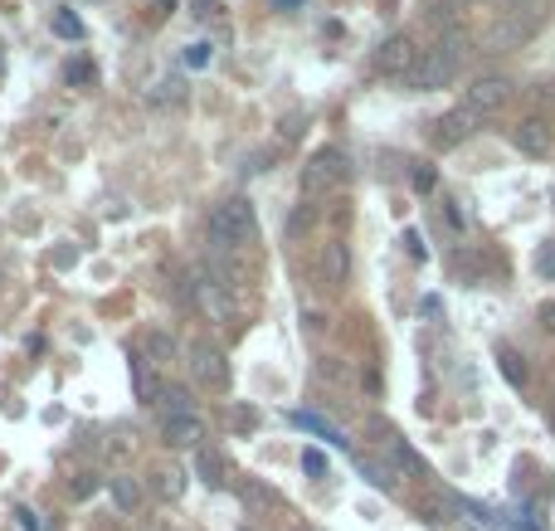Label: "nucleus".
<instances>
[{
  "label": "nucleus",
  "instance_id": "nucleus-1",
  "mask_svg": "<svg viewBox=\"0 0 555 531\" xmlns=\"http://www.w3.org/2000/svg\"><path fill=\"white\" fill-rule=\"evenodd\" d=\"M259 239V220H254V205L244 195H229L210 210V244L224 254H244L249 244Z\"/></svg>",
  "mask_w": 555,
  "mask_h": 531
},
{
  "label": "nucleus",
  "instance_id": "nucleus-2",
  "mask_svg": "<svg viewBox=\"0 0 555 531\" xmlns=\"http://www.w3.org/2000/svg\"><path fill=\"white\" fill-rule=\"evenodd\" d=\"M463 54H468V35H458V30H448L434 49H424L419 54V64H414V74H409V88H444L448 78L458 74V64H463Z\"/></svg>",
  "mask_w": 555,
  "mask_h": 531
},
{
  "label": "nucleus",
  "instance_id": "nucleus-3",
  "mask_svg": "<svg viewBox=\"0 0 555 531\" xmlns=\"http://www.w3.org/2000/svg\"><path fill=\"white\" fill-rule=\"evenodd\" d=\"M190 303L200 307V317H205V322H215V327H229V322L239 317L234 293L224 288L220 278H210L205 268H195V273H190Z\"/></svg>",
  "mask_w": 555,
  "mask_h": 531
},
{
  "label": "nucleus",
  "instance_id": "nucleus-4",
  "mask_svg": "<svg viewBox=\"0 0 555 531\" xmlns=\"http://www.w3.org/2000/svg\"><path fill=\"white\" fill-rule=\"evenodd\" d=\"M346 176H351L346 152H341V147H322V152L302 166V195H312V200H317V195H332Z\"/></svg>",
  "mask_w": 555,
  "mask_h": 531
},
{
  "label": "nucleus",
  "instance_id": "nucleus-5",
  "mask_svg": "<svg viewBox=\"0 0 555 531\" xmlns=\"http://www.w3.org/2000/svg\"><path fill=\"white\" fill-rule=\"evenodd\" d=\"M181 361L190 366V380H195V385H205V390H224V385H229V361H224L220 346L190 342V346H181Z\"/></svg>",
  "mask_w": 555,
  "mask_h": 531
},
{
  "label": "nucleus",
  "instance_id": "nucleus-6",
  "mask_svg": "<svg viewBox=\"0 0 555 531\" xmlns=\"http://www.w3.org/2000/svg\"><path fill=\"white\" fill-rule=\"evenodd\" d=\"M512 78H502V74H482L473 78L468 88H463V108L468 113H478V117H492V113H502L507 103H512Z\"/></svg>",
  "mask_w": 555,
  "mask_h": 531
},
{
  "label": "nucleus",
  "instance_id": "nucleus-7",
  "mask_svg": "<svg viewBox=\"0 0 555 531\" xmlns=\"http://www.w3.org/2000/svg\"><path fill=\"white\" fill-rule=\"evenodd\" d=\"M419 44L409 35H390L380 49H375V74H385V78H409L414 74V64H419Z\"/></svg>",
  "mask_w": 555,
  "mask_h": 531
},
{
  "label": "nucleus",
  "instance_id": "nucleus-8",
  "mask_svg": "<svg viewBox=\"0 0 555 531\" xmlns=\"http://www.w3.org/2000/svg\"><path fill=\"white\" fill-rule=\"evenodd\" d=\"M482 127V117L478 113H468V108H453L448 117H439L434 122V132H429V142L439 147V152H453V147H463L473 132Z\"/></svg>",
  "mask_w": 555,
  "mask_h": 531
},
{
  "label": "nucleus",
  "instance_id": "nucleus-9",
  "mask_svg": "<svg viewBox=\"0 0 555 531\" xmlns=\"http://www.w3.org/2000/svg\"><path fill=\"white\" fill-rule=\"evenodd\" d=\"M512 147H517L521 156H546L555 147V127L541 113L521 117L517 127H512Z\"/></svg>",
  "mask_w": 555,
  "mask_h": 531
},
{
  "label": "nucleus",
  "instance_id": "nucleus-10",
  "mask_svg": "<svg viewBox=\"0 0 555 531\" xmlns=\"http://www.w3.org/2000/svg\"><path fill=\"white\" fill-rule=\"evenodd\" d=\"M161 439L171 449H205V419L200 415H185V419H161Z\"/></svg>",
  "mask_w": 555,
  "mask_h": 531
},
{
  "label": "nucleus",
  "instance_id": "nucleus-11",
  "mask_svg": "<svg viewBox=\"0 0 555 531\" xmlns=\"http://www.w3.org/2000/svg\"><path fill=\"white\" fill-rule=\"evenodd\" d=\"M317 268H322V283H327V288H341V283L351 278V254H346V244H341V239H327Z\"/></svg>",
  "mask_w": 555,
  "mask_h": 531
},
{
  "label": "nucleus",
  "instance_id": "nucleus-12",
  "mask_svg": "<svg viewBox=\"0 0 555 531\" xmlns=\"http://www.w3.org/2000/svg\"><path fill=\"white\" fill-rule=\"evenodd\" d=\"M108 497H112V507H117V512H127V517H132V512L142 507V483H137L132 473H112V478H108Z\"/></svg>",
  "mask_w": 555,
  "mask_h": 531
},
{
  "label": "nucleus",
  "instance_id": "nucleus-13",
  "mask_svg": "<svg viewBox=\"0 0 555 531\" xmlns=\"http://www.w3.org/2000/svg\"><path fill=\"white\" fill-rule=\"evenodd\" d=\"M151 405H156V410H161L166 419H185V415H195V400H190V390H185V385H161Z\"/></svg>",
  "mask_w": 555,
  "mask_h": 531
},
{
  "label": "nucleus",
  "instance_id": "nucleus-14",
  "mask_svg": "<svg viewBox=\"0 0 555 531\" xmlns=\"http://www.w3.org/2000/svg\"><path fill=\"white\" fill-rule=\"evenodd\" d=\"M185 98H190V88H185L181 74H166L156 88H147V103L151 108H181Z\"/></svg>",
  "mask_w": 555,
  "mask_h": 531
},
{
  "label": "nucleus",
  "instance_id": "nucleus-15",
  "mask_svg": "<svg viewBox=\"0 0 555 531\" xmlns=\"http://www.w3.org/2000/svg\"><path fill=\"white\" fill-rule=\"evenodd\" d=\"M195 473H200L210 488H224V478H229V463H224L215 449H195Z\"/></svg>",
  "mask_w": 555,
  "mask_h": 531
},
{
  "label": "nucleus",
  "instance_id": "nucleus-16",
  "mask_svg": "<svg viewBox=\"0 0 555 531\" xmlns=\"http://www.w3.org/2000/svg\"><path fill=\"white\" fill-rule=\"evenodd\" d=\"M142 351H147L156 366H171V361H181V346H176V337H166V332H151L147 342H142Z\"/></svg>",
  "mask_w": 555,
  "mask_h": 531
},
{
  "label": "nucleus",
  "instance_id": "nucleus-17",
  "mask_svg": "<svg viewBox=\"0 0 555 531\" xmlns=\"http://www.w3.org/2000/svg\"><path fill=\"white\" fill-rule=\"evenodd\" d=\"M293 424H297V429H307V434H317V439H327V444H336V449H346L341 429H336V424H327V419H317V415H307V410H297Z\"/></svg>",
  "mask_w": 555,
  "mask_h": 531
},
{
  "label": "nucleus",
  "instance_id": "nucleus-18",
  "mask_svg": "<svg viewBox=\"0 0 555 531\" xmlns=\"http://www.w3.org/2000/svg\"><path fill=\"white\" fill-rule=\"evenodd\" d=\"M151 488H156V497L176 502V497L185 493V473L181 468H156V473H151Z\"/></svg>",
  "mask_w": 555,
  "mask_h": 531
},
{
  "label": "nucleus",
  "instance_id": "nucleus-19",
  "mask_svg": "<svg viewBox=\"0 0 555 531\" xmlns=\"http://www.w3.org/2000/svg\"><path fill=\"white\" fill-rule=\"evenodd\" d=\"M497 366H502V376H507V385H526V361H521L512 346H497Z\"/></svg>",
  "mask_w": 555,
  "mask_h": 531
},
{
  "label": "nucleus",
  "instance_id": "nucleus-20",
  "mask_svg": "<svg viewBox=\"0 0 555 531\" xmlns=\"http://www.w3.org/2000/svg\"><path fill=\"white\" fill-rule=\"evenodd\" d=\"M54 35H64V39H83V20H78L74 10H59V15H54Z\"/></svg>",
  "mask_w": 555,
  "mask_h": 531
},
{
  "label": "nucleus",
  "instance_id": "nucleus-21",
  "mask_svg": "<svg viewBox=\"0 0 555 531\" xmlns=\"http://www.w3.org/2000/svg\"><path fill=\"white\" fill-rule=\"evenodd\" d=\"M210 64V44H185V69H205Z\"/></svg>",
  "mask_w": 555,
  "mask_h": 531
},
{
  "label": "nucleus",
  "instance_id": "nucleus-22",
  "mask_svg": "<svg viewBox=\"0 0 555 531\" xmlns=\"http://www.w3.org/2000/svg\"><path fill=\"white\" fill-rule=\"evenodd\" d=\"M64 78H69V83H93V64H88V59H74V64L64 69Z\"/></svg>",
  "mask_w": 555,
  "mask_h": 531
},
{
  "label": "nucleus",
  "instance_id": "nucleus-23",
  "mask_svg": "<svg viewBox=\"0 0 555 531\" xmlns=\"http://www.w3.org/2000/svg\"><path fill=\"white\" fill-rule=\"evenodd\" d=\"M302 468H307L312 478H322V473H327V458L317 454V449H302Z\"/></svg>",
  "mask_w": 555,
  "mask_h": 531
},
{
  "label": "nucleus",
  "instance_id": "nucleus-24",
  "mask_svg": "<svg viewBox=\"0 0 555 531\" xmlns=\"http://www.w3.org/2000/svg\"><path fill=\"white\" fill-rule=\"evenodd\" d=\"M15 517H20V527H25V531H49V527H44V517H39V512H30V507H20Z\"/></svg>",
  "mask_w": 555,
  "mask_h": 531
},
{
  "label": "nucleus",
  "instance_id": "nucleus-25",
  "mask_svg": "<svg viewBox=\"0 0 555 531\" xmlns=\"http://www.w3.org/2000/svg\"><path fill=\"white\" fill-rule=\"evenodd\" d=\"M93 488H98V483H93V478H88V473H83V478H78V483H69V493H74V497H88V493H93Z\"/></svg>",
  "mask_w": 555,
  "mask_h": 531
},
{
  "label": "nucleus",
  "instance_id": "nucleus-26",
  "mask_svg": "<svg viewBox=\"0 0 555 531\" xmlns=\"http://www.w3.org/2000/svg\"><path fill=\"white\" fill-rule=\"evenodd\" d=\"M414 186H419V190H434V171H429V166H419V171H414Z\"/></svg>",
  "mask_w": 555,
  "mask_h": 531
},
{
  "label": "nucleus",
  "instance_id": "nucleus-27",
  "mask_svg": "<svg viewBox=\"0 0 555 531\" xmlns=\"http://www.w3.org/2000/svg\"><path fill=\"white\" fill-rule=\"evenodd\" d=\"M541 327H546V332H551V337H555V298H551V303H546V307H541Z\"/></svg>",
  "mask_w": 555,
  "mask_h": 531
},
{
  "label": "nucleus",
  "instance_id": "nucleus-28",
  "mask_svg": "<svg viewBox=\"0 0 555 531\" xmlns=\"http://www.w3.org/2000/svg\"><path fill=\"white\" fill-rule=\"evenodd\" d=\"M190 15H200V20H210V15H215V0H195V10H190Z\"/></svg>",
  "mask_w": 555,
  "mask_h": 531
},
{
  "label": "nucleus",
  "instance_id": "nucleus-29",
  "mask_svg": "<svg viewBox=\"0 0 555 531\" xmlns=\"http://www.w3.org/2000/svg\"><path fill=\"white\" fill-rule=\"evenodd\" d=\"M297 132H302V117H288V122H283V137H288V142H293Z\"/></svg>",
  "mask_w": 555,
  "mask_h": 531
},
{
  "label": "nucleus",
  "instance_id": "nucleus-30",
  "mask_svg": "<svg viewBox=\"0 0 555 531\" xmlns=\"http://www.w3.org/2000/svg\"><path fill=\"white\" fill-rule=\"evenodd\" d=\"M273 5H283V10H293V5H302V0H273Z\"/></svg>",
  "mask_w": 555,
  "mask_h": 531
}]
</instances>
